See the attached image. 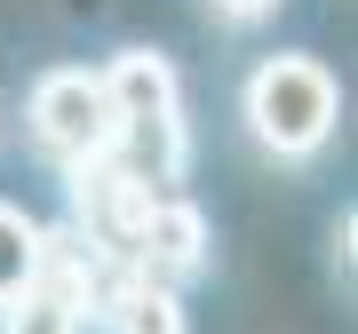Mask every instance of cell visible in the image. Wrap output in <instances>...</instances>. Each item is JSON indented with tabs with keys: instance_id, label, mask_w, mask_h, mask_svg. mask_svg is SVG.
Masks as SVG:
<instances>
[{
	"instance_id": "7a4b0ae2",
	"label": "cell",
	"mask_w": 358,
	"mask_h": 334,
	"mask_svg": "<svg viewBox=\"0 0 358 334\" xmlns=\"http://www.w3.org/2000/svg\"><path fill=\"white\" fill-rule=\"evenodd\" d=\"M239 119L271 159H319L343 128V88L319 56H263L239 88Z\"/></svg>"
},
{
	"instance_id": "ba28073f",
	"label": "cell",
	"mask_w": 358,
	"mask_h": 334,
	"mask_svg": "<svg viewBox=\"0 0 358 334\" xmlns=\"http://www.w3.org/2000/svg\"><path fill=\"white\" fill-rule=\"evenodd\" d=\"M32 270H40V223H32L16 199H0V303L24 295Z\"/></svg>"
},
{
	"instance_id": "6da1fadb",
	"label": "cell",
	"mask_w": 358,
	"mask_h": 334,
	"mask_svg": "<svg viewBox=\"0 0 358 334\" xmlns=\"http://www.w3.org/2000/svg\"><path fill=\"white\" fill-rule=\"evenodd\" d=\"M103 96L120 112V159L136 175H152L159 191L183 183L192 167V136H183V80L159 48H120L103 64Z\"/></svg>"
},
{
	"instance_id": "5b68a950",
	"label": "cell",
	"mask_w": 358,
	"mask_h": 334,
	"mask_svg": "<svg viewBox=\"0 0 358 334\" xmlns=\"http://www.w3.org/2000/svg\"><path fill=\"white\" fill-rule=\"evenodd\" d=\"M207 263H215V231H207V215H199L192 199L159 191L152 215H143V231H136V270H152L159 286H192V279H207Z\"/></svg>"
},
{
	"instance_id": "3957f363",
	"label": "cell",
	"mask_w": 358,
	"mask_h": 334,
	"mask_svg": "<svg viewBox=\"0 0 358 334\" xmlns=\"http://www.w3.org/2000/svg\"><path fill=\"white\" fill-rule=\"evenodd\" d=\"M24 136L48 167H80V159L120 152V112L103 96V72H88V64L40 72L32 96H24Z\"/></svg>"
},
{
	"instance_id": "8992f818",
	"label": "cell",
	"mask_w": 358,
	"mask_h": 334,
	"mask_svg": "<svg viewBox=\"0 0 358 334\" xmlns=\"http://www.w3.org/2000/svg\"><path fill=\"white\" fill-rule=\"evenodd\" d=\"M96 319H103V334H192V319H183V286H159L152 270H136V263H112V270H103Z\"/></svg>"
},
{
	"instance_id": "277c9868",
	"label": "cell",
	"mask_w": 358,
	"mask_h": 334,
	"mask_svg": "<svg viewBox=\"0 0 358 334\" xmlns=\"http://www.w3.org/2000/svg\"><path fill=\"white\" fill-rule=\"evenodd\" d=\"M64 191H72V231L88 239L103 263H136V231H143V215H152L159 183L136 175L120 152H103V159L64 167Z\"/></svg>"
},
{
	"instance_id": "52a82bcc",
	"label": "cell",
	"mask_w": 358,
	"mask_h": 334,
	"mask_svg": "<svg viewBox=\"0 0 358 334\" xmlns=\"http://www.w3.org/2000/svg\"><path fill=\"white\" fill-rule=\"evenodd\" d=\"M80 326H88V310L72 295H56V286H40V279L0 303V334H80Z\"/></svg>"
},
{
	"instance_id": "9c48e42d",
	"label": "cell",
	"mask_w": 358,
	"mask_h": 334,
	"mask_svg": "<svg viewBox=\"0 0 358 334\" xmlns=\"http://www.w3.org/2000/svg\"><path fill=\"white\" fill-rule=\"evenodd\" d=\"M207 8H215L223 24H263V16L279 8V0H207Z\"/></svg>"
}]
</instances>
